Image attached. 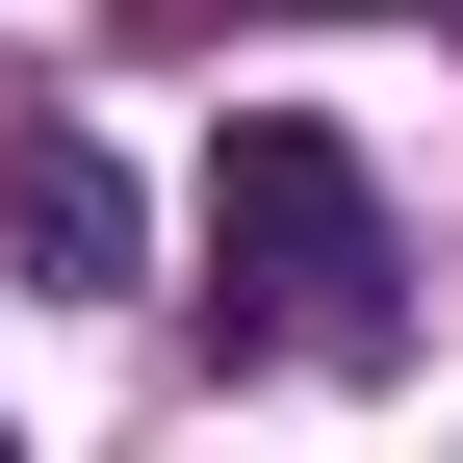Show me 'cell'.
<instances>
[{"instance_id": "cell-1", "label": "cell", "mask_w": 463, "mask_h": 463, "mask_svg": "<svg viewBox=\"0 0 463 463\" xmlns=\"http://www.w3.org/2000/svg\"><path fill=\"white\" fill-rule=\"evenodd\" d=\"M181 309L232 361H309V386H386L412 361V258H386V181L309 129V103H258V129H206V283Z\"/></svg>"}, {"instance_id": "cell-2", "label": "cell", "mask_w": 463, "mask_h": 463, "mask_svg": "<svg viewBox=\"0 0 463 463\" xmlns=\"http://www.w3.org/2000/svg\"><path fill=\"white\" fill-rule=\"evenodd\" d=\"M0 232H26L52 283H129V181H103L78 129H26V155H0Z\"/></svg>"}]
</instances>
